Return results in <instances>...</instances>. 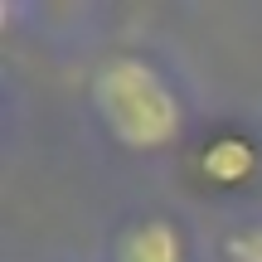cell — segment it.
Instances as JSON below:
<instances>
[{"label": "cell", "instance_id": "1", "mask_svg": "<svg viewBox=\"0 0 262 262\" xmlns=\"http://www.w3.org/2000/svg\"><path fill=\"white\" fill-rule=\"evenodd\" d=\"M93 112L122 150H160L185 126V102L146 54H112L93 73Z\"/></svg>", "mask_w": 262, "mask_h": 262}, {"label": "cell", "instance_id": "2", "mask_svg": "<svg viewBox=\"0 0 262 262\" xmlns=\"http://www.w3.org/2000/svg\"><path fill=\"white\" fill-rule=\"evenodd\" d=\"M112 262H185V238L170 219H136L117 233Z\"/></svg>", "mask_w": 262, "mask_h": 262}, {"label": "cell", "instance_id": "3", "mask_svg": "<svg viewBox=\"0 0 262 262\" xmlns=\"http://www.w3.org/2000/svg\"><path fill=\"white\" fill-rule=\"evenodd\" d=\"M253 170H257V146L248 136H238V131H219V136H209L204 150H199V175H204L209 185H219V189L243 185Z\"/></svg>", "mask_w": 262, "mask_h": 262}, {"label": "cell", "instance_id": "4", "mask_svg": "<svg viewBox=\"0 0 262 262\" xmlns=\"http://www.w3.org/2000/svg\"><path fill=\"white\" fill-rule=\"evenodd\" d=\"M224 257L228 262H262V224H248L238 233L224 238Z\"/></svg>", "mask_w": 262, "mask_h": 262}]
</instances>
